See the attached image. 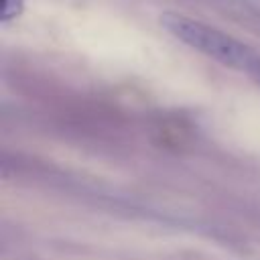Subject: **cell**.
<instances>
[{
	"mask_svg": "<svg viewBox=\"0 0 260 260\" xmlns=\"http://www.w3.org/2000/svg\"><path fill=\"white\" fill-rule=\"evenodd\" d=\"M160 24L165 30H169L175 39L185 43L187 47L219 61L221 65L260 73V57L238 39L230 37L228 32L213 28L205 22L193 20L189 16L177 14V12H165L160 16Z\"/></svg>",
	"mask_w": 260,
	"mask_h": 260,
	"instance_id": "obj_1",
	"label": "cell"
},
{
	"mask_svg": "<svg viewBox=\"0 0 260 260\" xmlns=\"http://www.w3.org/2000/svg\"><path fill=\"white\" fill-rule=\"evenodd\" d=\"M24 8V0H2V22L14 20Z\"/></svg>",
	"mask_w": 260,
	"mask_h": 260,
	"instance_id": "obj_2",
	"label": "cell"
},
{
	"mask_svg": "<svg viewBox=\"0 0 260 260\" xmlns=\"http://www.w3.org/2000/svg\"><path fill=\"white\" fill-rule=\"evenodd\" d=\"M258 77H260V73H258Z\"/></svg>",
	"mask_w": 260,
	"mask_h": 260,
	"instance_id": "obj_3",
	"label": "cell"
}]
</instances>
